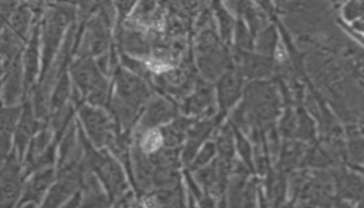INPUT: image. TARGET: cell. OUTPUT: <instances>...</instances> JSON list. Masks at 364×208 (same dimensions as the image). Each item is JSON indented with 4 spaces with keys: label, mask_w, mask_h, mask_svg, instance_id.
I'll return each instance as SVG.
<instances>
[{
    "label": "cell",
    "mask_w": 364,
    "mask_h": 208,
    "mask_svg": "<svg viewBox=\"0 0 364 208\" xmlns=\"http://www.w3.org/2000/svg\"><path fill=\"white\" fill-rule=\"evenodd\" d=\"M149 99L144 80L130 70L119 68L114 73V93L111 108L119 125L129 129Z\"/></svg>",
    "instance_id": "6da1fadb"
},
{
    "label": "cell",
    "mask_w": 364,
    "mask_h": 208,
    "mask_svg": "<svg viewBox=\"0 0 364 208\" xmlns=\"http://www.w3.org/2000/svg\"><path fill=\"white\" fill-rule=\"evenodd\" d=\"M78 136L81 143L84 145L85 165L97 175L100 184L106 189L109 199L120 198L128 189L127 178L120 164L111 155L98 151L97 147L92 146L90 141L84 137L82 131H78Z\"/></svg>",
    "instance_id": "7a4b0ae2"
},
{
    "label": "cell",
    "mask_w": 364,
    "mask_h": 208,
    "mask_svg": "<svg viewBox=\"0 0 364 208\" xmlns=\"http://www.w3.org/2000/svg\"><path fill=\"white\" fill-rule=\"evenodd\" d=\"M70 77L75 85V90L86 97L91 106L100 107L107 101L108 82L105 73L99 70L98 64L91 58H78L72 64Z\"/></svg>",
    "instance_id": "3957f363"
},
{
    "label": "cell",
    "mask_w": 364,
    "mask_h": 208,
    "mask_svg": "<svg viewBox=\"0 0 364 208\" xmlns=\"http://www.w3.org/2000/svg\"><path fill=\"white\" fill-rule=\"evenodd\" d=\"M69 12L64 7H53L46 12L43 21L39 23V38L42 51L41 77L60 51L64 33L69 26ZM39 77V78H41Z\"/></svg>",
    "instance_id": "277c9868"
},
{
    "label": "cell",
    "mask_w": 364,
    "mask_h": 208,
    "mask_svg": "<svg viewBox=\"0 0 364 208\" xmlns=\"http://www.w3.org/2000/svg\"><path fill=\"white\" fill-rule=\"evenodd\" d=\"M243 104L249 109L255 125H269L280 114V98L276 87L269 82L257 81L246 87Z\"/></svg>",
    "instance_id": "5b68a950"
},
{
    "label": "cell",
    "mask_w": 364,
    "mask_h": 208,
    "mask_svg": "<svg viewBox=\"0 0 364 208\" xmlns=\"http://www.w3.org/2000/svg\"><path fill=\"white\" fill-rule=\"evenodd\" d=\"M198 64L205 78L220 77L227 70V55L211 29L200 33L197 42Z\"/></svg>",
    "instance_id": "8992f818"
},
{
    "label": "cell",
    "mask_w": 364,
    "mask_h": 208,
    "mask_svg": "<svg viewBox=\"0 0 364 208\" xmlns=\"http://www.w3.org/2000/svg\"><path fill=\"white\" fill-rule=\"evenodd\" d=\"M23 162L12 150L0 165V207H17L25 182Z\"/></svg>",
    "instance_id": "52a82bcc"
},
{
    "label": "cell",
    "mask_w": 364,
    "mask_h": 208,
    "mask_svg": "<svg viewBox=\"0 0 364 208\" xmlns=\"http://www.w3.org/2000/svg\"><path fill=\"white\" fill-rule=\"evenodd\" d=\"M80 119L84 124L85 131L92 146L97 148L114 146V126L103 109L85 104L80 108Z\"/></svg>",
    "instance_id": "ba28073f"
},
{
    "label": "cell",
    "mask_w": 364,
    "mask_h": 208,
    "mask_svg": "<svg viewBox=\"0 0 364 208\" xmlns=\"http://www.w3.org/2000/svg\"><path fill=\"white\" fill-rule=\"evenodd\" d=\"M56 178V170L53 165L39 167L31 172L23 182V194L17 203V207H38L48 193Z\"/></svg>",
    "instance_id": "9c48e42d"
},
{
    "label": "cell",
    "mask_w": 364,
    "mask_h": 208,
    "mask_svg": "<svg viewBox=\"0 0 364 208\" xmlns=\"http://www.w3.org/2000/svg\"><path fill=\"white\" fill-rule=\"evenodd\" d=\"M26 98L21 56L4 62V76L0 86V103L4 106H20Z\"/></svg>",
    "instance_id": "30bf717a"
},
{
    "label": "cell",
    "mask_w": 364,
    "mask_h": 208,
    "mask_svg": "<svg viewBox=\"0 0 364 208\" xmlns=\"http://www.w3.org/2000/svg\"><path fill=\"white\" fill-rule=\"evenodd\" d=\"M23 78L26 87V98L38 84L42 70V51H41V38H39V23H34L31 29V37L23 47L21 54Z\"/></svg>",
    "instance_id": "8fae6325"
},
{
    "label": "cell",
    "mask_w": 364,
    "mask_h": 208,
    "mask_svg": "<svg viewBox=\"0 0 364 208\" xmlns=\"http://www.w3.org/2000/svg\"><path fill=\"white\" fill-rule=\"evenodd\" d=\"M43 124L45 123L39 121L38 117L36 115L31 98L29 97L25 98L21 106V114L16 125L15 138H14V150L21 162L23 160V156L31 143V138Z\"/></svg>",
    "instance_id": "7c38bea8"
},
{
    "label": "cell",
    "mask_w": 364,
    "mask_h": 208,
    "mask_svg": "<svg viewBox=\"0 0 364 208\" xmlns=\"http://www.w3.org/2000/svg\"><path fill=\"white\" fill-rule=\"evenodd\" d=\"M108 31H107L106 20L103 17H92L90 23L86 26L84 40H82V51H80L78 58H92L107 54L108 48Z\"/></svg>",
    "instance_id": "4fadbf2b"
},
{
    "label": "cell",
    "mask_w": 364,
    "mask_h": 208,
    "mask_svg": "<svg viewBox=\"0 0 364 208\" xmlns=\"http://www.w3.org/2000/svg\"><path fill=\"white\" fill-rule=\"evenodd\" d=\"M21 106H4L0 103V165L14 150L16 125L21 114Z\"/></svg>",
    "instance_id": "5bb4252c"
},
{
    "label": "cell",
    "mask_w": 364,
    "mask_h": 208,
    "mask_svg": "<svg viewBox=\"0 0 364 208\" xmlns=\"http://www.w3.org/2000/svg\"><path fill=\"white\" fill-rule=\"evenodd\" d=\"M242 92V73L240 70H228L218 82V97L223 109H228L240 99Z\"/></svg>",
    "instance_id": "9a60e30c"
},
{
    "label": "cell",
    "mask_w": 364,
    "mask_h": 208,
    "mask_svg": "<svg viewBox=\"0 0 364 208\" xmlns=\"http://www.w3.org/2000/svg\"><path fill=\"white\" fill-rule=\"evenodd\" d=\"M175 116V109L163 98H152L146 102L144 116L141 120V129L147 131L156 128L161 124H167Z\"/></svg>",
    "instance_id": "2e32d148"
},
{
    "label": "cell",
    "mask_w": 364,
    "mask_h": 208,
    "mask_svg": "<svg viewBox=\"0 0 364 208\" xmlns=\"http://www.w3.org/2000/svg\"><path fill=\"white\" fill-rule=\"evenodd\" d=\"M241 73L246 77L264 78L271 75L273 70L272 59L262 54H254L250 51H241Z\"/></svg>",
    "instance_id": "e0dca14e"
},
{
    "label": "cell",
    "mask_w": 364,
    "mask_h": 208,
    "mask_svg": "<svg viewBox=\"0 0 364 208\" xmlns=\"http://www.w3.org/2000/svg\"><path fill=\"white\" fill-rule=\"evenodd\" d=\"M28 40L16 33L7 23L0 31V59L3 62H11L20 58L23 54V47Z\"/></svg>",
    "instance_id": "ac0fdd59"
},
{
    "label": "cell",
    "mask_w": 364,
    "mask_h": 208,
    "mask_svg": "<svg viewBox=\"0 0 364 208\" xmlns=\"http://www.w3.org/2000/svg\"><path fill=\"white\" fill-rule=\"evenodd\" d=\"M7 23L25 40H28L31 37V29L34 26L31 8L26 6H18L11 15L8 16Z\"/></svg>",
    "instance_id": "d6986e66"
},
{
    "label": "cell",
    "mask_w": 364,
    "mask_h": 208,
    "mask_svg": "<svg viewBox=\"0 0 364 208\" xmlns=\"http://www.w3.org/2000/svg\"><path fill=\"white\" fill-rule=\"evenodd\" d=\"M124 48L132 55H146L149 54V42L144 38V35L139 31L128 29L124 31L122 37Z\"/></svg>",
    "instance_id": "ffe728a7"
},
{
    "label": "cell",
    "mask_w": 364,
    "mask_h": 208,
    "mask_svg": "<svg viewBox=\"0 0 364 208\" xmlns=\"http://www.w3.org/2000/svg\"><path fill=\"white\" fill-rule=\"evenodd\" d=\"M276 46H277V31L273 25L264 26L262 31H258L255 47L259 54L272 58Z\"/></svg>",
    "instance_id": "44dd1931"
},
{
    "label": "cell",
    "mask_w": 364,
    "mask_h": 208,
    "mask_svg": "<svg viewBox=\"0 0 364 208\" xmlns=\"http://www.w3.org/2000/svg\"><path fill=\"white\" fill-rule=\"evenodd\" d=\"M213 103V90L207 85H199L196 95H193L188 103L189 112H202L205 108L210 107Z\"/></svg>",
    "instance_id": "7402d4cb"
},
{
    "label": "cell",
    "mask_w": 364,
    "mask_h": 208,
    "mask_svg": "<svg viewBox=\"0 0 364 208\" xmlns=\"http://www.w3.org/2000/svg\"><path fill=\"white\" fill-rule=\"evenodd\" d=\"M215 11L219 18V25H220L221 37L225 42H230L232 31H233V18L228 13L227 9L221 6L220 3L215 4Z\"/></svg>",
    "instance_id": "603a6c76"
},
{
    "label": "cell",
    "mask_w": 364,
    "mask_h": 208,
    "mask_svg": "<svg viewBox=\"0 0 364 208\" xmlns=\"http://www.w3.org/2000/svg\"><path fill=\"white\" fill-rule=\"evenodd\" d=\"M235 39H237V46L240 47L242 51H250L254 47V34L251 33L250 29L245 25L243 20H238L235 25Z\"/></svg>",
    "instance_id": "cb8c5ba5"
},
{
    "label": "cell",
    "mask_w": 364,
    "mask_h": 208,
    "mask_svg": "<svg viewBox=\"0 0 364 208\" xmlns=\"http://www.w3.org/2000/svg\"><path fill=\"white\" fill-rule=\"evenodd\" d=\"M340 190L345 197L360 198L362 195V180L355 176H346L340 180Z\"/></svg>",
    "instance_id": "d4e9b609"
},
{
    "label": "cell",
    "mask_w": 364,
    "mask_h": 208,
    "mask_svg": "<svg viewBox=\"0 0 364 208\" xmlns=\"http://www.w3.org/2000/svg\"><path fill=\"white\" fill-rule=\"evenodd\" d=\"M215 145L213 143H207L200 153L197 155V159L194 162V168H200L205 165L207 163L210 162L213 159V155H215Z\"/></svg>",
    "instance_id": "484cf974"
},
{
    "label": "cell",
    "mask_w": 364,
    "mask_h": 208,
    "mask_svg": "<svg viewBox=\"0 0 364 208\" xmlns=\"http://www.w3.org/2000/svg\"><path fill=\"white\" fill-rule=\"evenodd\" d=\"M299 137L304 139H311L314 136V126L312 121L306 114L301 115V125H299Z\"/></svg>",
    "instance_id": "4316f807"
},
{
    "label": "cell",
    "mask_w": 364,
    "mask_h": 208,
    "mask_svg": "<svg viewBox=\"0 0 364 208\" xmlns=\"http://www.w3.org/2000/svg\"><path fill=\"white\" fill-rule=\"evenodd\" d=\"M237 143H238V150L242 155L243 160L251 165V148L249 142L243 138L242 134L237 133Z\"/></svg>",
    "instance_id": "83f0119b"
},
{
    "label": "cell",
    "mask_w": 364,
    "mask_h": 208,
    "mask_svg": "<svg viewBox=\"0 0 364 208\" xmlns=\"http://www.w3.org/2000/svg\"><path fill=\"white\" fill-rule=\"evenodd\" d=\"M360 13H362V8H360V3H358L357 0L350 1L349 4L346 6L345 15L349 20H355Z\"/></svg>",
    "instance_id": "f1b7e54d"
},
{
    "label": "cell",
    "mask_w": 364,
    "mask_h": 208,
    "mask_svg": "<svg viewBox=\"0 0 364 208\" xmlns=\"http://www.w3.org/2000/svg\"><path fill=\"white\" fill-rule=\"evenodd\" d=\"M259 7L263 11H266L267 13H272V0H255Z\"/></svg>",
    "instance_id": "f546056e"
},
{
    "label": "cell",
    "mask_w": 364,
    "mask_h": 208,
    "mask_svg": "<svg viewBox=\"0 0 364 208\" xmlns=\"http://www.w3.org/2000/svg\"><path fill=\"white\" fill-rule=\"evenodd\" d=\"M3 76H4V62L0 59V86H1V81H3Z\"/></svg>",
    "instance_id": "4dcf8cb0"
},
{
    "label": "cell",
    "mask_w": 364,
    "mask_h": 208,
    "mask_svg": "<svg viewBox=\"0 0 364 208\" xmlns=\"http://www.w3.org/2000/svg\"><path fill=\"white\" fill-rule=\"evenodd\" d=\"M6 23H7V17L0 12V31L3 29V26L6 25Z\"/></svg>",
    "instance_id": "1f68e13d"
}]
</instances>
